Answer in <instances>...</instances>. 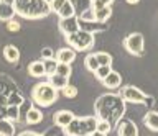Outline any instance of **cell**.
<instances>
[{"label":"cell","mask_w":158,"mask_h":136,"mask_svg":"<svg viewBox=\"0 0 158 136\" xmlns=\"http://www.w3.org/2000/svg\"><path fill=\"white\" fill-rule=\"evenodd\" d=\"M25 123H28V125H38V123H41L43 121V111L36 108V107H31L30 108V111L27 115H25Z\"/></svg>","instance_id":"obj_16"},{"label":"cell","mask_w":158,"mask_h":136,"mask_svg":"<svg viewBox=\"0 0 158 136\" xmlns=\"http://www.w3.org/2000/svg\"><path fill=\"white\" fill-rule=\"evenodd\" d=\"M13 10L15 15H20L27 20H40L51 13L48 0H15Z\"/></svg>","instance_id":"obj_2"},{"label":"cell","mask_w":158,"mask_h":136,"mask_svg":"<svg viewBox=\"0 0 158 136\" xmlns=\"http://www.w3.org/2000/svg\"><path fill=\"white\" fill-rule=\"evenodd\" d=\"M31 102H27V100H23V103L22 105H20L18 107V111H20V120H25V115H27L28 113V111H30V108H31Z\"/></svg>","instance_id":"obj_34"},{"label":"cell","mask_w":158,"mask_h":136,"mask_svg":"<svg viewBox=\"0 0 158 136\" xmlns=\"http://www.w3.org/2000/svg\"><path fill=\"white\" fill-rule=\"evenodd\" d=\"M117 136H138V128L132 120H122L118 121Z\"/></svg>","instance_id":"obj_10"},{"label":"cell","mask_w":158,"mask_h":136,"mask_svg":"<svg viewBox=\"0 0 158 136\" xmlns=\"http://www.w3.org/2000/svg\"><path fill=\"white\" fill-rule=\"evenodd\" d=\"M69 3L73 5L74 12H76V17H79L82 12L89 10V8H92V2H91V0H69Z\"/></svg>","instance_id":"obj_19"},{"label":"cell","mask_w":158,"mask_h":136,"mask_svg":"<svg viewBox=\"0 0 158 136\" xmlns=\"http://www.w3.org/2000/svg\"><path fill=\"white\" fill-rule=\"evenodd\" d=\"M41 57L43 59H51V57H54V52H53L51 48H44L41 51Z\"/></svg>","instance_id":"obj_37"},{"label":"cell","mask_w":158,"mask_h":136,"mask_svg":"<svg viewBox=\"0 0 158 136\" xmlns=\"http://www.w3.org/2000/svg\"><path fill=\"white\" fill-rule=\"evenodd\" d=\"M89 136H109V134H106V133H101V131H92V133L91 134H89Z\"/></svg>","instance_id":"obj_39"},{"label":"cell","mask_w":158,"mask_h":136,"mask_svg":"<svg viewBox=\"0 0 158 136\" xmlns=\"http://www.w3.org/2000/svg\"><path fill=\"white\" fill-rule=\"evenodd\" d=\"M102 84H104V87H107V89H110V90L118 89V87L122 85V76L118 74V72L112 71L110 74H109L106 79L102 80Z\"/></svg>","instance_id":"obj_15"},{"label":"cell","mask_w":158,"mask_h":136,"mask_svg":"<svg viewBox=\"0 0 158 136\" xmlns=\"http://www.w3.org/2000/svg\"><path fill=\"white\" fill-rule=\"evenodd\" d=\"M3 59L10 62V64H15V62L20 61V51L15 45H7L3 48Z\"/></svg>","instance_id":"obj_14"},{"label":"cell","mask_w":158,"mask_h":136,"mask_svg":"<svg viewBox=\"0 0 158 136\" xmlns=\"http://www.w3.org/2000/svg\"><path fill=\"white\" fill-rule=\"evenodd\" d=\"M28 74L31 77H36V79H41V77H46L44 74V66L43 61H33L28 64Z\"/></svg>","instance_id":"obj_17"},{"label":"cell","mask_w":158,"mask_h":136,"mask_svg":"<svg viewBox=\"0 0 158 136\" xmlns=\"http://www.w3.org/2000/svg\"><path fill=\"white\" fill-rule=\"evenodd\" d=\"M97 116H84V118H74L69 126L64 128L66 134L69 136H89L92 131H96Z\"/></svg>","instance_id":"obj_4"},{"label":"cell","mask_w":158,"mask_h":136,"mask_svg":"<svg viewBox=\"0 0 158 136\" xmlns=\"http://www.w3.org/2000/svg\"><path fill=\"white\" fill-rule=\"evenodd\" d=\"M15 17V10H13V5L10 3H0V21H10L13 20Z\"/></svg>","instance_id":"obj_21"},{"label":"cell","mask_w":158,"mask_h":136,"mask_svg":"<svg viewBox=\"0 0 158 136\" xmlns=\"http://www.w3.org/2000/svg\"><path fill=\"white\" fill-rule=\"evenodd\" d=\"M92 10H94V20L99 21V23H106L109 18L112 17V8H110V5H102V7L92 8Z\"/></svg>","instance_id":"obj_13"},{"label":"cell","mask_w":158,"mask_h":136,"mask_svg":"<svg viewBox=\"0 0 158 136\" xmlns=\"http://www.w3.org/2000/svg\"><path fill=\"white\" fill-rule=\"evenodd\" d=\"M48 82L51 84L56 90H63L64 87L69 84V77H63V76H58V74H53L48 77Z\"/></svg>","instance_id":"obj_20"},{"label":"cell","mask_w":158,"mask_h":136,"mask_svg":"<svg viewBox=\"0 0 158 136\" xmlns=\"http://www.w3.org/2000/svg\"><path fill=\"white\" fill-rule=\"evenodd\" d=\"M74 118H76V116H74V113H73L71 110H59L53 116V123L56 125L58 128L64 130L66 126H69V123H71Z\"/></svg>","instance_id":"obj_9"},{"label":"cell","mask_w":158,"mask_h":136,"mask_svg":"<svg viewBox=\"0 0 158 136\" xmlns=\"http://www.w3.org/2000/svg\"><path fill=\"white\" fill-rule=\"evenodd\" d=\"M56 15L59 17V20H63V18H71V17H74V15H76V12H74L73 5L69 3V0H68V2L64 3L61 8H59V12L56 13Z\"/></svg>","instance_id":"obj_23"},{"label":"cell","mask_w":158,"mask_h":136,"mask_svg":"<svg viewBox=\"0 0 158 136\" xmlns=\"http://www.w3.org/2000/svg\"><path fill=\"white\" fill-rule=\"evenodd\" d=\"M91 2H92V3H94V2H99V0H91Z\"/></svg>","instance_id":"obj_43"},{"label":"cell","mask_w":158,"mask_h":136,"mask_svg":"<svg viewBox=\"0 0 158 136\" xmlns=\"http://www.w3.org/2000/svg\"><path fill=\"white\" fill-rule=\"evenodd\" d=\"M20 28H22L20 21H17V20H10V21H7V30H8V31L17 33V31H20Z\"/></svg>","instance_id":"obj_36"},{"label":"cell","mask_w":158,"mask_h":136,"mask_svg":"<svg viewBox=\"0 0 158 136\" xmlns=\"http://www.w3.org/2000/svg\"><path fill=\"white\" fill-rule=\"evenodd\" d=\"M77 18H79L81 21H96V20H94V10H92V8H89V10L82 12Z\"/></svg>","instance_id":"obj_35"},{"label":"cell","mask_w":158,"mask_h":136,"mask_svg":"<svg viewBox=\"0 0 158 136\" xmlns=\"http://www.w3.org/2000/svg\"><path fill=\"white\" fill-rule=\"evenodd\" d=\"M97 131H101V133H106L109 134L112 131V125L109 123V121H104V120H97V126H96Z\"/></svg>","instance_id":"obj_31"},{"label":"cell","mask_w":158,"mask_h":136,"mask_svg":"<svg viewBox=\"0 0 158 136\" xmlns=\"http://www.w3.org/2000/svg\"><path fill=\"white\" fill-rule=\"evenodd\" d=\"M84 66H86V69L89 72H96V69L99 67V62L96 59V56H94V54H87L86 59H84Z\"/></svg>","instance_id":"obj_27"},{"label":"cell","mask_w":158,"mask_h":136,"mask_svg":"<svg viewBox=\"0 0 158 136\" xmlns=\"http://www.w3.org/2000/svg\"><path fill=\"white\" fill-rule=\"evenodd\" d=\"M58 100V90L49 82H38L31 89V102L40 107H51Z\"/></svg>","instance_id":"obj_3"},{"label":"cell","mask_w":158,"mask_h":136,"mask_svg":"<svg viewBox=\"0 0 158 136\" xmlns=\"http://www.w3.org/2000/svg\"><path fill=\"white\" fill-rule=\"evenodd\" d=\"M15 134V125L13 121L7 118L0 120V136H13Z\"/></svg>","instance_id":"obj_22"},{"label":"cell","mask_w":158,"mask_h":136,"mask_svg":"<svg viewBox=\"0 0 158 136\" xmlns=\"http://www.w3.org/2000/svg\"><path fill=\"white\" fill-rule=\"evenodd\" d=\"M66 38V43L69 48H73L74 51H87L89 48L94 46V35L84 31V30H77L73 35L64 36Z\"/></svg>","instance_id":"obj_5"},{"label":"cell","mask_w":158,"mask_h":136,"mask_svg":"<svg viewBox=\"0 0 158 136\" xmlns=\"http://www.w3.org/2000/svg\"><path fill=\"white\" fill-rule=\"evenodd\" d=\"M43 66H44V74L46 77L56 74V67H58V61L51 57V59H43Z\"/></svg>","instance_id":"obj_24"},{"label":"cell","mask_w":158,"mask_h":136,"mask_svg":"<svg viewBox=\"0 0 158 136\" xmlns=\"http://www.w3.org/2000/svg\"><path fill=\"white\" fill-rule=\"evenodd\" d=\"M23 97L18 94V92H12V94L8 95V99H7V105H15V107H20L23 103Z\"/></svg>","instance_id":"obj_29"},{"label":"cell","mask_w":158,"mask_h":136,"mask_svg":"<svg viewBox=\"0 0 158 136\" xmlns=\"http://www.w3.org/2000/svg\"><path fill=\"white\" fill-rule=\"evenodd\" d=\"M0 3H2V0H0Z\"/></svg>","instance_id":"obj_44"},{"label":"cell","mask_w":158,"mask_h":136,"mask_svg":"<svg viewBox=\"0 0 158 136\" xmlns=\"http://www.w3.org/2000/svg\"><path fill=\"white\" fill-rule=\"evenodd\" d=\"M61 94H63L64 99H76V95H77V87L68 84V85L61 90Z\"/></svg>","instance_id":"obj_30"},{"label":"cell","mask_w":158,"mask_h":136,"mask_svg":"<svg viewBox=\"0 0 158 136\" xmlns=\"http://www.w3.org/2000/svg\"><path fill=\"white\" fill-rule=\"evenodd\" d=\"M123 48L132 56H143V52H145V40H143V35L142 33H130L123 40Z\"/></svg>","instance_id":"obj_6"},{"label":"cell","mask_w":158,"mask_h":136,"mask_svg":"<svg viewBox=\"0 0 158 136\" xmlns=\"http://www.w3.org/2000/svg\"><path fill=\"white\" fill-rule=\"evenodd\" d=\"M66 136H69V134H66Z\"/></svg>","instance_id":"obj_45"},{"label":"cell","mask_w":158,"mask_h":136,"mask_svg":"<svg viewBox=\"0 0 158 136\" xmlns=\"http://www.w3.org/2000/svg\"><path fill=\"white\" fill-rule=\"evenodd\" d=\"M127 3H130V5H135V3H138L140 0H125Z\"/></svg>","instance_id":"obj_40"},{"label":"cell","mask_w":158,"mask_h":136,"mask_svg":"<svg viewBox=\"0 0 158 136\" xmlns=\"http://www.w3.org/2000/svg\"><path fill=\"white\" fill-rule=\"evenodd\" d=\"M5 118L10 120V121H18L20 120V111H18V107L15 105H7V108H5Z\"/></svg>","instance_id":"obj_25"},{"label":"cell","mask_w":158,"mask_h":136,"mask_svg":"<svg viewBox=\"0 0 158 136\" xmlns=\"http://www.w3.org/2000/svg\"><path fill=\"white\" fill-rule=\"evenodd\" d=\"M56 74L63 76V77H69V76H71V66H69V64H59V62H58Z\"/></svg>","instance_id":"obj_32"},{"label":"cell","mask_w":158,"mask_h":136,"mask_svg":"<svg viewBox=\"0 0 158 136\" xmlns=\"http://www.w3.org/2000/svg\"><path fill=\"white\" fill-rule=\"evenodd\" d=\"M54 59H56L59 64H69L71 66V62L76 59V51H74L73 48H61V49H58L54 52Z\"/></svg>","instance_id":"obj_11"},{"label":"cell","mask_w":158,"mask_h":136,"mask_svg":"<svg viewBox=\"0 0 158 136\" xmlns=\"http://www.w3.org/2000/svg\"><path fill=\"white\" fill-rule=\"evenodd\" d=\"M2 2H3V3H10V5H13L15 0H2Z\"/></svg>","instance_id":"obj_41"},{"label":"cell","mask_w":158,"mask_h":136,"mask_svg":"<svg viewBox=\"0 0 158 136\" xmlns=\"http://www.w3.org/2000/svg\"><path fill=\"white\" fill-rule=\"evenodd\" d=\"M107 28L106 23H99V21H81L79 20V30H84L91 35H96V33H101Z\"/></svg>","instance_id":"obj_12"},{"label":"cell","mask_w":158,"mask_h":136,"mask_svg":"<svg viewBox=\"0 0 158 136\" xmlns=\"http://www.w3.org/2000/svg\"><path fill=\"white\" fill-rule=\"evenodd\" d=\"M96 113H97V120L109 121L114 128L125 113V102L120 99V95H115V94L101 95L96 102Z\"/></svg>","instance_id":"obj_1"},{"label":"cell","mask_w":158,"mask_h":136,"mask_svg":"<svg viewBox=\"0 0 158 136\" xmlns=\"http://www.w3.org/2000/svg\"><path fill=\"white\" fill-rule=\"evenodd\" d=\"M110 72H112V66H99L96 69V72H94V76H96V79H99L102 82Z\"/></svg>","instance_id":"obj_28"},{"label":"cell","mask_w":158,"mask_h":136,"mask_svg":"<svg viewBox=\"0 0 158 136\" xmlns=\"http://www.w3.org/2000/svg\"><path fill=\"white\" fill-rule=\"evenodd\" d=\"M18 136H41V134L35 133V131H23V133H20Z\"/></svg>","instance_id":"obj_38"},{"label":"cell","mask_w":158,"mask_h":136,"mask_svg":"<svg viewBox=\"0 0 158 136\" xmlns=\"http://www.w3.org/2000/svg\"><path fill=\"white\" fill-rule=\"evenodd\" d=\"M120 99L123 102H128V103H147L148 95H145L135 85H125L120 90Z\"/></svg>","instance_id":"obj_7"},{"label":"cell","mask_w":158,"mask_h":136,"mask_svg":"<svg viewBox=\"0 0 158 136\" xmlns=\"http://www.w3.org/2000/svg\"><path fill=\"white\" fill-rule=\"evenodd\" d=\"M96 59L99 62V66H112V56L106 51H99V52H94Z\"/></svg>","instance_id":"obj_26"},{"label":"cell","mask_w":158,"mask_h":136,"mask_svg":"<svg viewBox=\"0 0 158 136\" xmlns=\"http://www.w3.org/2000/svg\"><path fill=\"white\" fill-rule=\"evenodd\" d=\"M59 31L63 33L64 36L68 35H73V33H76L79 30V18L74 15L71 18H63V20H59Z\"/></svg>","instance_id":"obj_8"},{"label":"cell","mask_w":158,"mask_h":136,"mask_svg":"<svg viewBox=\"0 0 158 136\" xmlns=\"http://www.w3.org/2000/svg\"><path fill=\"white\" fill-rule=\"evenodd\" d=\"M102 2H104V3H106V5H110V3L114 2V0H102Z\"/></svg>","instance_id":"obj_42"},{"label":"cell","mask_w":158,"mask_h":136,"mask_svg":"<svg viewBox=\"0 0 158 136\" xmlns=\"http://www.w3.org/2000/svg\"><path fill=\"white\" fill-rule=\"evenodd\" d=\"M143 123H145V126H147L150 131H155V133H158V111L150 110L145 116H143Z\"/></svg>","instance_id":"obj_18"},{"label":"cell","mask_w":158,"mask_h":136,"mask_svg":"<svg viewBox=\"0 0 158 136\" xmlns=\"http://www.w3.org/2000/svg\"><path fill=\"white\" fill-rule=\"evenodd\" d=\"M66 2H68V0H48V3H49V10H51L53 13H58V12H59V8H61Z\"/></svg>","instance_id":"obj_33"}]
</instances>
